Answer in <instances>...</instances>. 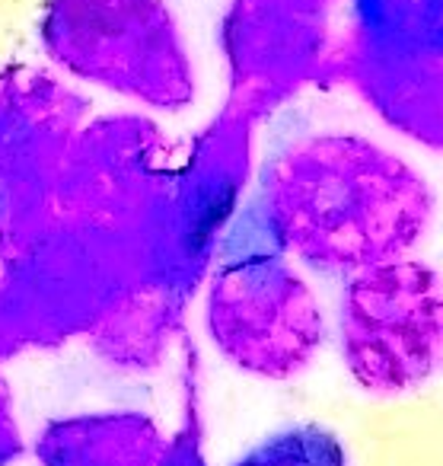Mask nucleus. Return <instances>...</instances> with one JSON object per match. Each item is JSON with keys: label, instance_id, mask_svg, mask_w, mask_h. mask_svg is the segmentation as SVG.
Wrapping results in <instances>:
<instances>
[{"label": "nucleus", "instance_id": "obj_1", "mask_svg": "<svg viewBox=\"0 0 443 466\" xmlns=\"http://www.w3.org/2000/svg\"><path fill=\"white\" fill-rule=\"evenodd\" d=\"M233 466H347V457L328 428L290 425L262 438Z\"/></svg>", "mask_w": 443, "mask_h": 466}]
</instances>
